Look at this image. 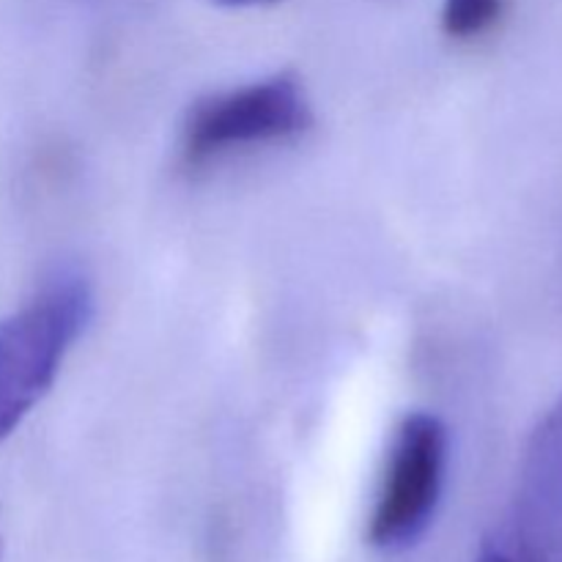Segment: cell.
Returning a JSON list of instances; mask_svg holds the SVG:
<instances>
[{
    "label": "cell",
    "instance_id": "1",
    "mask_svg": "<svg viewBox=\"0 0 562 562\" xmlns=\"http://www.w3.org/2000/svg\"><path fill=\"white\" fill-rule=\"evenodd\" d=\"M91 318L93 289L80 269H58L33 300L0 318V445L53 390Z\"/></svg>",
    "mask_w": 562,
    "mask_h": 562
},
{
    "label": "cell",
    "instance_id": "2",
    "mask_svg": "<svg viewBox=\"0 0 562 562\" xmlns=\"http://www.w3.org/2000/svg\"><path fill=\"white\" fill-rule=\"evenodd\" d=\"M311 126L305 86L294 71H278L198 99L181 124V159L187 168H198L236 148L291 140Z\"/></svg>",
    "mask_w": 562,
    "mask_h": 562
},
{
    "label": "cell",
    "instance_id": "3",
    "mask_svg": "<svg viewBox=\"0 0 562 562\" xmlns=\"http://www.w3.org/2000/svg\"><path fill=\"white\" fill-rule=\"evenodd\" d=\"M448 428L431 412H409L390 442L368 541L382 552L409 549L431 525L448 470Z\"/></svg>",
    "mask_w": 562,
    "mask_h": 562
},
{
    "label": "cell",
    "instance_id": "4",
    "mask_svg": "<svg viewBox=\"0 0 562 562\" xmlns=\"http://www.w3.org/2000/svg\"><path fill=\"white\" fill-rule=\"evenodd\" d=\"M505 0H445L442 31L450 38L483 36L503 14Z\"/></svg>",
    "mask_w": 562,
    "mask_h": 562
},
{
    "label": "cell",
    "instance_id": "5",
    "mask_svg": "<svg viewBox=\"0 0 562 562\" xmlns=\"http://www.w3.org/2000/svg\"><path fill=\"white\" fill-rule=\"evenodd\" d=\"M209 3H217V5H228V9H236V5H267V3H278V0H209Z\"/></svg>",
    "mask_w": 562,
    "mask_h": 562
},
{
    "label": "cell",
    "instance_id": "6",
    "mask_svg": "<svg viewBox=\"0 0 562 562\" xmlns=\"http://www.w3.org/2000/svg\"><path fill=\"white\" fill-rule=\"evenodd\" d=\"M0 558H3V538H0Z\"/></svg>",
    "mask_w": 562,
    "mask_h": 562
}]
</instances>
